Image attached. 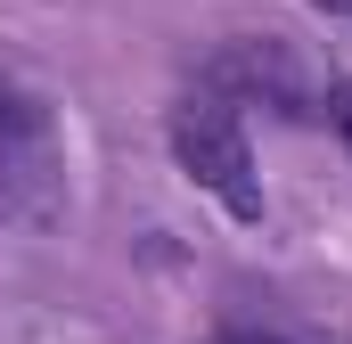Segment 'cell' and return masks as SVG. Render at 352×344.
<instances>
[{
    "instance_id": "4",
    "label": "cell",
    "mask_w": 352,
    "mask_h": 344,
    "mask_svg": "<svg viewBox=\"0 0 352 344\" xmlns=\"http://www.w3.org/2000/svg\"><path fill=\"white\" fill-rule=\"evenodd\" d=\"M328 123H336V140L352 148V74H344V83H328Z\"/></svg>"
},
{
    "instance_id": "3",
    "label": "cell",
    "mask_w": 352,
    "mask_h": 344,
    "mask_svg": "<svg viewBox=\"0 0 352 344\" xmlns=\"http://www.w3.org/2000/svg\"><path fill=\"white\" fill-rule=\"evenodd\" d=\"M41 123H50V115H41V98H33V90H16L8 74H0V148H33V140H41Z\"/></svg>"
},
{
    "instance_id": "2",
    "label": "cell",
    "mask_w": 352,
    "mask_h": 344,
    "mask_svg": "<svg viewBox=\"0 0 352 344\" xmlns=\"http://www.w3.org/2000/svg\"><path fill=\"white\" fill-rule=\"evenodd\" d=\"M205 90H213L221 107H238V90H246V98H270V107H295V66H287L278 41H230V50L213 58Z\"/></svg>"
},
{
    "instance_id": "6",
    "label": "cell",
    "mask_w": 352,
    "mask_h": 344,
    "mask_svg": "<svg viewBox=\"0 0 352 344\" xmlns=\"http://www.w3.org/2000/svg\"><path fill=\"white\" fill-rule=\"evenodd\" d=\"M328 8H352V0H328Z\"/></svg>"
},
{
    "instance_id": "5",
    "label": "cell",
    "mask_w": 352,
    "mask_h": 344,
    "mask_svg": "<svg viewBox=\"0 0 352 344\" xmlns=\"http://www.w3.org/2000/svg\"><path fill=\"white\" fill-rule=\"evenodd\" d=\"M221 344H287V336H254V328H230Z\"/></svg>"
},
{
    "instance_id": "1",
    "label": "cell",
    "mask_w": 352,
    "mask_h": 344,
    "mask_svg": "<svg viewBox=\"0 0 352 344\" xmlns=\"http://www.w3.org/2000/svg\"><path fill=\"white\" fill-rule=\"evenodd\" d=\"M173 156L230 222H263V180H254V148H246L238 107H221L213 90L180 98L173 107Z\"/></svg>"
}]
</instances>
